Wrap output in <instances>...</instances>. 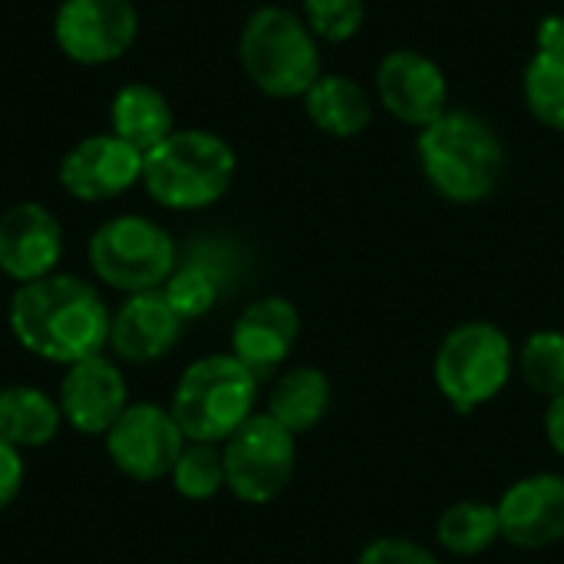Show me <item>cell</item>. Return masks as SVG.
<instances>
[{"label":"cell","mask_w":564,"mask_h":564,"mask_svg":"<svg viewBox=\"0 0 564 564\" xmlns=\"http://www.w3.org/2000/svg\"><path fill=\"white\" fill-rule=\"evenodd\" d=\"M7 324L26 354L73 367L102 354L112 314L89 281L76 274H50L13 291Z\"/></svg>","instance_id":"1"},{"label":"cell","mask_w":564,"mask_h":564,"mask_svg":"<svg viewBox=\"0 0 564 564\" xmlns=\"http://www.w3.org/2000/svg\"><path fill=\"white\" fill-rule=\"evenodd\" d=\"M502 539L499 509L492 502L463 499L449 506L436 522V542L456 558H476Z\"/></svg>","instance_id":"23"},{"label":"cell","mask_w":564,"mask_h":564,"mask_svg":"<svg viewBox=\"0 0 564 564\" xmlns=\"http://www.w3.org/2000/svg\"><path fill=\"white\" fill-rule=\"evenodd\" d=\"M545 436H549V446L564 456V393L549 400V410H545Z\"/></svg>","instance_id":"30"},{"label":"cell","mask_w":564,"mask_h":564,"mask_svg":"<svg viewBox=\"0 0 564 564\" xmlns=\"http://www.w3.org/2000/svg\"><path fill=\"white\" fill-rule=\"evenodd\" d=\"M175 492L188 502H208L225 489V459L212 443H188L169 473Z\"/></svg>","instance_id":"26"},{"label":"cell","mask_w":564,"mask_h":564,"mask_svg":"<svg viewBox=\"0 0 564 564\" xmlns=\"http://www.w3.org/2000/svg\"><path fill=\"white\" fill-rule=\"evenodd\" d=\"M185 443L188 440L172 410L159 403H129L106 433V453L112 466L135 482L165 479Z\"/></svg>","instance_id":"10"},{"label":"cell","mask_w":564,"mask_h":564,"mask_svg":"<svg viewBox=\"0 0 564 564\" xmlns=\"http://www.w3.org/2000/svg\"><path fill=\"white\" fill-rule=\"evenodd\" d=\"M59 413L83 436H106L109 426L129 406V387L122 370L102 354L66 367L59 383Z\"/></svg>","instance_id":"15"},{"label":"cell","mask_w":564,"mask_h":564,"mask_svg":"<svg viewBox=\"0 0 564 564\" xmlns=\"http://www.w3.org/2000/svg\"><path fill=\"white\" fill-rule=\"evenodd\" d=\"M502 539L516 549L539 552L564 539V476L532 473L516 479L496 502Z\"/></svg>","instance_id":"13"},{"label":"cell","mask_w":564,"mask_h":564,"mask_svg":"<svg viewBox=\"0 0 564 564\" xmlns=\"http://www.w3.org/2000/svg\"><path fill=\"white\" fill-rule=\"evenodd\" d=\"M516 367L529 390L555 400L564 393V334L535 330L516 354Z\"/></svg>","instance_id":"25"},{"label":"cell","mask_w":564,"mask_h":564,"mask_svg":"<svg viewBox=\"0 0 564 564\" xmlns=\"http://www.w3.org/2000/svg\"><path fill=\"white\" fill-rule=\"evenodd\" d=\"M512 367L516 347L509 334L489 321H466L443 337L433 380L456 413H473L509 387Z\"/></svg>","instance_id":"6"},{"label":"cell","mask_w":564,"mask_h":564,"mask_svg":"<svg viewBox=\"0 0 564 564\" xmlns=\"http://www.w3.org/2000/svg\"><path fill=\"white\" fill-rule=\"evenodd\" d=\"M109 132L145 155L175 132V112L165 93L152 83H126L109 102Z\"/></svg>","instance_id":"19"},{"label":"cell","mask_w":564,"mask_h":564,"mask_svg":"<svg viewBox=\"0 0 564 564\" xmlns=\"http://www.w3.org/2000/svg\"><path fill=\"white\" fill-rule=\"evenodd\" d=\"M145 155L116 132H96L66 149L56 165L59 188L76 202H112L142 185Z\"/></svg>","instance_id":"11"},{"label":"cell","mask_w":564,"mask_h":564,"mask_svg":"<svg viewBox=\"0 0 564 564\" xmlns=\"http://www.w3.org/2000/svg\"><path fill=\"white\" fill-rule=\"evenodd\" d=\"M86 258L106 288L129 297L162 291L178 268V245L159 221L145 215H116L93 231Z\"/></svg>","instance_id":"7"},{"label":"cell","mask_w":564,"mask_h":564,"mask_svg":"<svg viewBox=\"0 0 564 564\" xmlns=\"http://www.w3.org/2000/svg\"><path fill=\"white\" fill-rule=\"evenodd\" d=\"M185 321L169 307L162 291L129 294L109 324V347L129 364L162 360L182 337Z\"/></svg>","instance_id":"17"},{"label":"cell","mask_w":564,"mask_h":564,"mask_svg":"<svg viewBox=\"0 0 564 564\" xmlns=\"http://www.w3.org/2000/svg\"><path fill=\"white\" fill-rule=\"evenodd\" d=\"M238 59L245 76L271 99H301L324 73L321 40L288 7H258L245 20Z\"/></svg>","instance_id":"4"},{"label":"cell","mask_w":564,"mask_h":564,"mask_svg":"<svg viewBox=\"0 0 564 564\" xmlns=\"http://www.w3.org/2000/svg\"><path fill=\"white\" fill-rule=\"evenodd\" d=\"M301 99L307 119L334 139H354L373 122V99L344 73H321Z\"/></svg>","instance_id":"20"},{"label":"cell","mask_w":564,"mask_h":564,"mask_svg":"<svg viewBox=\"0 0 564 564\" xmlns=\"http://www.w3.org/2000/svg\"><path fill=\"white\" fill-rule=\"evenodd\" d=\"M235 149L208 129H175L145 152L142 188L169 212H202L221 202L235 182Z\"/></svg>","instance_id":"3"},{"label":"cell","mask_w":564,"mask_h":564,"mask_svg":"<svg viewBox=\"0 0 564 564\" xmlns=\"http://www.w3.org/2000/svg\"><path fill=\"white\" fill-rule=\"evenodd\" d=\"M228 291V281L202 258L185 254V261H178V268L172 271V278L162 284V294L169 301V307L182 317V321H198L205 317L218 297Z\"/></svg>","instance_id":"24"},{"label":"cell","mask_w":564,"mask_h":564,"mask_svg":"<svg viewBox=\"0 0 564 564\" xmlns=\"http://www.w3.org/2000/svg\"><path fill=\"white\" fill-rule=\"evenodd\" d=\"M63 426L59 403L40 387L0 390V436L17 449H40L56 440Z\"/></svg>","instance_id":"22"},{"label":"cell","mask_w":564,"mask_h":564,"mask_svg":"<svg viewBox=\"0 0 564 564\" xmlns=\"http://www.w3.org/2000/svg\"><path fill=\"white\" fill-rule=\"evenodd\" d=\"M221 459L225 489L248 506H268L294 479L297 436L288 433L274 416L254 413L221 443Z\"/></svg>","instance_id":"8"},{"label":"cell","mask_w":564,"mask_h":564,"mask_svg":"<svg viewBox=\"0 0 564 564\" xmlns=\"http://www.w3.org/2000/svg\"><path fill=\"white\" fill-rule=\"evenodd\" d=\"M301 337V314L288 297L251 301L231 327V354L261 380L278 370Z\"/></svg>","instance_id":"16"},{"label":"cell","mask_w":564,"mask_h":564,"mask_svg":"<svg viewBox=\"0 0 564 564\" xmlns=\"http://www.w3.org/2000/svg\"><path fill=\"white\" fill-rule=\"evenodd\" d=\"M330 410V380L317 367H294L281 373L268 393V416H274L288 433L301 436L321 426Z\"/></svg>","instance_id":"21"},{"label":"cell","mask_w":564,"mask_h":564,"mask_svg":"<svg viewBox=\"0 0 564 564\" xmlns=\"http://www.w3.org/2000/svg\"><path fill=\"white\" fill-rule=\"evenodd\" d=\"M20 489H23V459H20V449L10 446L0 436V512L17 502Z\"/></svg>","instance_id":"29"},{"label":"cell","mask_w":564,"mask_h":564,"mask_svg":"<svg viewBox=\"0 0 564 564\" xmlns=\"http://www.w3.org/2000/svg\"><path fill=\"white\" fill-rule=\"evenodd\" d=\"M63 258V228L40 202H17L0 215V274L30 284L56 274Z\"/></svg>","instance_id":"14"},{"label":"cell","mask_w":564,"mask_h":564,"mask_svg":"<svg viewBox=\"0 0 564 564\" xmlns=\"http://www.w3.org/2000/svg\"><path fill=\"white\" fill-rule=\"evenodd\" d=\"M135 36L139 10L132 0H59L53 13V40L59 53L79 66L122 59Z\"/></svg>","instance_id":"9"},{"label":"cell","mask_w":564,"mask_h":564,"mask_svg":"<svg viewBox=\"0 0 564 564\" xmlns=\"http://www.w3.org/2000/svg\"><path fill=\"white\" fill-rule=\"evenodd\" d=\"M522 96L542 126L564 132V17L539 23V46L525 66Z\"/></svg>","instance_id":"18"},{"label":"cell","mask_w":564,"mask_h":564,"mask_svg":"<svg viewBox=\"0 0 564 564\" xmlns=\"http://www.w3.org/2000/svg\"><path fill=\"white\" fill-rule=\"evenodd\" d=\"M420 169L436 195L456 205L489 198L506 175V145L499 132L466 109L443 112L416 139Z\"/></svg>","instance_id":"2"},{"label":"cell","mask_w":564,"mask_h":564,"mask_svg":"<svg viewBox=\"0 0 564 564\" xmlns=\"http://www.w3.org/2000/svg\"><path fill=\"white\" fill-rule=\"evenodd\" d=\"M301 17L317 40L344 43L360 33L367 7L364 0H301Z\"/></svg>","instance_id":"27"},{"label":"cell","mask_w":564,"mask_h":564,"mask_svg":"<svg viewBox=\"0 0 564 564\" xmlns=\"http://www.w3.org/2000/svg\"><path fill=\"white\" fill-rule=\"evenodd\" d=\"M258 377L235 354H212L185 367L172 390V416L188 443H225L254 416Z\"/></svg>","instance_id":"5"},{"label":"cell","mask_w":564,"mask_h":564,"mask_svg":"<svg viewBox=\"0 0 564 564\" xmlns=\"http://www.w3.org/2000/svg\"><path fill=\"white\" fill-rule=\"evenodd\" d=\"M357 564H443L433 549L413 542V539H403V535H383V539H373L364 552Z\"/></svg>","instance_id":"28"},{"label":"cell","mask_w":564,"mask_h":564,"mask_svg":"<svg viewBox=\"0 0 564 564\" xmlns=\"http://www.w3.org/2000/svg\"><path fill=\"white\" fill-rule=\"evenodd\" d=\"M380 106L403 126L426 129L449 112V79L443 66L420 50H390L377 66Z\"/></svg>","instance_id":"12"}]
</instances>
